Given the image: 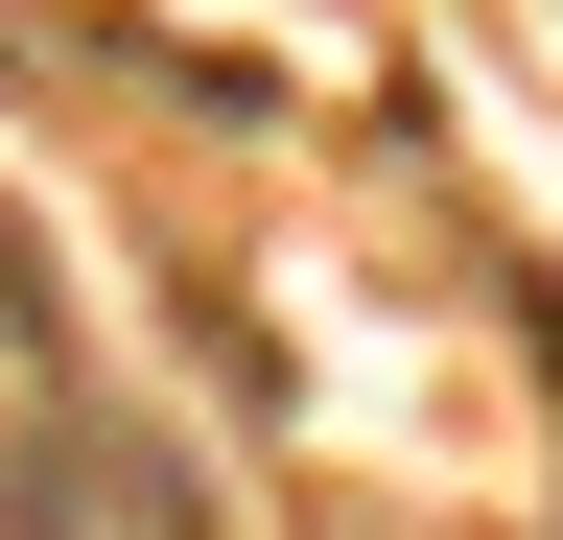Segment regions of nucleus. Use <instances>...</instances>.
Returning a JSON list of instances; mask_svg holds the SVG:
<instances>
[{
	"label": "nucleus",
	"mask_w": 563,
	"mask_h": 540,
	"mask_svg": "<svg viewBox=\"0 0 563 540\" xmlns=\"http://www.w3.org/2000/svg\"><path fill=\"white\" fill-rule=\"evenodd\" d=\"M47 540H165V494H141V447H47Z\"/></svg>",
	"instance_id": "obj_1"
}]
</instances>
